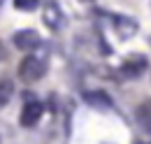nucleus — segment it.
Instances as JSON below:
<instances>
[{
	"instance_id": "9",
	"label": "nucleus",
	"mask_w": 151,
	"mask_h": 144,
	"mask_svg": "<svg viewBox=\"0 0 151 144\" xmlns=\"http://www.w3.org/2000/svg\"><path fill=\"white\" fill-rule=\"evenodd\" d=\"M2 2H5V0H0V5H2Z\"/></svg>"
},
{
	"instance_id": "3",
	"label": "nucleus",
	"mask_w": 151,
	"mask_h": 144,
	"mask_svg": "<svg viewBox=\"0 0 151 144\" xmlns=\"http://www.w3.org/2000/svg\"><path fill=\"white\" fill-rule=\"evenodd\" d=\"M12 40H14V47H17V49H23V51L37 49L40 42H42L40 33H37V30H30V28H26V30H17Z\"/></svg>"
},
{
	"instance_id": "8",
	"label": "nucleus",
	"mask_w": 151,
	"mask_h": 144,
	"mask_svg": "<svg viewBox=\"0 0 151 144\" xmlns=\"http://www.w3.org/2000/svg\"><path fill=\"white\" fill-rule=\"evenodd\" d=\"M40 0H14V7L21 9V12H33V9H37Z\"/></svg>"
},
{
	"instance_id": "7",
	"label": "nucleus",
	"mask_w": 151,
	"mask_h": 144,
	"mask_svg": "<svg viewBox=\"0 0 151 144\" xmlns=\"http://www.w3.org/2000/svg\"><path fill=\"white\" fill-rule=\"evenodd\" d=\"M14 95V81L9 77H0V107H5Z\"/></svg>"
},
{
	"instance_id": "1",
	"label": "nucleus",
	"mask_w": 151,
	"mask_h": 144,
	"mask_svg": "<svg viewBox=\"0 0 151 144\" xmlns=\"http://www.w3.org/2000/svg\"><path fill=\"white\" fill-rule=\"evenodd\" d=\"M47 74V60L40 56H26L19 65V77L23 81H37Z\"/></svg>"
},
{
	"instance_id": "5",
	"label": "nucleus",
	"mask_w": 151,
	"mask_h": 144,
	"mask_svg": "<svg viewBox=\"0 0 151 144\" xmlns=\"http://www.w3.org/2000/svg\"><path fill=\"white\" fill-rule=\"evenodd\" d=\"M147 68H149L147 58H132V60H126V63L121 65V72H123L126 79H137Z\"/></svg>"
},
{
	"instance_id": "4",
	"label": "nucleus",
	"mask_w": 151,
	"mask_h": 144,
	"mask_svg": "<svg viewBox=\"0 0 151 144\" xmlns=\"http://www.w3.org/2000/svg\"><path fill=\"white\" fill-rule=\"evenodd\" d=\"M84 102L93 109H100V112H107V109L114 107V100L105 91H86L84 93Z\"/></svg>"
},
{
	"instance_id": "2",
	"label": "nucleus",
	"mask_w": 151,
	"mask_h": 144,
	"mask_svg": "<svg viewBox=\"0 0 151 144\" xmlns=\"http://www.w3.org/2000/svg\"><path fill=\"white\" fill-rule=\"evenodd\" d=\"M42 114H44V105L40 102V100H28L23 109H21V116H19V123L23 128H35L42 121Z\"/></svg>"
},
{
	"instance_id": "6",
	"label": "nucleus",
	"mask_w": 151,
	"mask_h": 144,
	"mask_svg": "<svg viewBox=\"0 0 151 144\" xmlns=\"http://www.w3.org/2000/svg\"><path fill=\"white\" fill-rule=\"evenodd\" d=\"M135 114H137V123L142 126V130L151 135V100L142 102V105L137 107V112H135Z\"/></svg>"
}]
</instances>
